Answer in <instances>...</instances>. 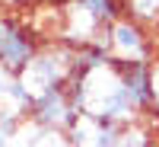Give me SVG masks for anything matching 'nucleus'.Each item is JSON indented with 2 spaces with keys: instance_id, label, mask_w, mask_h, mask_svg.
<instances>
[{
  "instance_id": "1",
  "label": "nucleus",
  "mask_w": 159,
  "mask_h": 147,
  "mask_svg": "<svg viewBox=\"0 0 159 147\" xmlns=\"http://www.w3.org/2000/svg\"><path fill=\"white\" fill-rule=\"evenodd\" d=\"M67 90L80 115H92L99 122H111V125H124V122L140 118L124 93V80L115 61H105L99 67L73 74Z\"/></svg>"
},
{
  "instance_id": "2",
  "label": "nucleus",
  "mask_w": 159,
  "mask_h": 147,
  "mask_svg": "<svg viewBox=\"0 0 159 147\" xmlns=\"http://www.w3.org/2000/svg\"><path fill=\"white\" fill-rule=\"evenodd\" d=\"M19 83L25 90V96L32 102L54 93L61 86H67L73 80V45L64 38H48L42 48L35 51V58L16 74Z\"/></svg>"
},
{
  "instance_id": "3",
  "label": "nucleus",
  "mask_w": 159,
  "mask_h": 147,
  "mask_svg": "<svg viewBox=\"0 0 159 147\" xmlns=\"http://www.w3.org/2000/svg\"><path fill=\"white\" fill-rule=\"evenodd\" d=\"M45 38L38 35L32 22H25L16 13H0V67L19 74L35 58Z\"/></svg>"
},
{
  "instance_id": "4",
  "label": "nucleus",
  "mask_w": 159,
  "mask_h": 147,
  "mask_svg": "<svg viewBox=\"0 0 159 147\" xmlns=\"http://www.w3.org/2000/svg\"><path fill=\"white\" fill-rule=\"evenodd\" d=\"M99 42L108 48L111 61H153L156 48H153V32L147 26H140L134 19H115L108 29L102 32Z\"/></svg>"
},
{
  "instance_id": "5",
  "label": "nucleus",
  "mask_w": 159,
  "mask_h": 147,
  "mask_svg": "<svg viewBox=\"0 0 159 147\" xmlns=\"http://www.w3.org/2000/svg\"><path fill=\"white\" fill-rule=\"evenodd\" d=\"M76 115H80V112H76V105H73V99H70V90L61 86V90H54V93H48V96L35 99L29 118H32L42 131H61V135H67L70 125L76 122Z\"/></svg>"
},
{
  "instance_id": "6",
  "label": "nucleus",
  "mask_w": 159,
  "mask_h": 147,
  "mask_svg": "<svg viewBox=\"0 0 159 147\" xmlns=\"http://www.w3.org/2000/svg\"><path fill=\"white\" fill-rule=\"evenodd\" d=\"M29 115H32V99L25 96L19 77L0 67V128L16 131L22 122H29Z\"/></svg>"
},
{
  "instance_id": "7",
  "label": "nucleus",
  "mask_w": 159,
  "mask_h": 147,
  "mask_svg": "<svg viewBox=\"0 0 159 147\" xmlns=\"http://www.w3.org/2000/svg\"><path fill=\"white\" fill-rule=\"evenodd\" d=\"M115 135H118V125L99 122L92 115H76V122L67 131L73 147H115Z\"/></svg>"
},
{
  "instance_id": "8",
  "label": "nucleus",
  "mask_w": 159,
  "mask_h": 147,
  "mask_svg": "<svg viewBox=\"0 0 159 147\" xmlns=\"http://www.w3.org/2000/svg\"><path fill=\"white\" fill-rule=\"evenodd\" d=\"M156 125L153 118H134V122L118 125L115 147H156Z\"/></svg>"
},
{
  "instance_id": "9",
  "label": "nucleus",
  "mask_w": 159,
  "mask_h": 147,
  "mask_svg": "<svg viewBox=\"0 0 159 147\" xmlns=\"http://www.w3.org/2000/svg\"><path fill=\"white\" fill-rule=\"evenodd\" d=\"M124 16L147 29H159V0H124Z\"/></svg>"
},
{
  "instance_id": "10",
  "label": "nucleus",
  "mask_w": 159,
  "mask_h": 147,
  "mask_svg": "<svg viewBox=\"0 0 159 147\" xmlns=\"http://www.w3.org/2000/svg\"><path fill=\"white\" fill-rule=\"evenodd\" d=\"M29 147H73V144H70L67 135H61V131H38V138Z\"/></svg>"
},
{
  "instance_id": "11",
  "label": "nucleus",
  "mask_w": 159,
  "mask_h": 147,
  "mask_svg": "<svg viewBox=\"0 0 159 147\" xmlns=\"http://www.w3.org/2000/svg\"><path fill=\"white\" fill-rule=\"evenodd\" d=\"M150 90H153V122H159V58L150 64Z\"/></svg>"
}]
</instances>
